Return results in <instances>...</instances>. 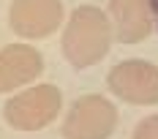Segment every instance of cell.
<instances>
[{
  "mask_svg": "<svg viewBox=\"0 0 158 139\" xmlns=\"http://www.w3.org/2000/svg\"><path fill=\"white\" fill-rule=\"evenodd\" d=\"M114 38L120 44H136L153 33V11L150 0H109Z\"/></svg>",
  "mask_w": 158,
  "mask_h": 139,
  "instance_id": "52a82bcc",
  "label": "cell"
},
{
  "mask_svg": "<svg viewBox=\"0 0 158 139\" xmlns=\"http://www.w3.org/2000/svg\"><path fill=\"white\" fill-rule=\"evenodd\" d=\"M134 139H158V115L144 117L142 123L134 128Z\"/></svg>",
  "mask_w": 158,
  "mask_h": 139,
  "instance_id": "ba28073f",
  "label": "cell"
},
{
  "mask_svg": "<svg viewBox=\"0 0 158 139\" xmlns=\"http://www.w3.org/2000/svg\"><path fill=\"white\" fill-rule=\"evenodd\" d=\"M63 107V95L55 85H35L25 93H16L6 101V123L16 131H38L47 128Z\"/></svg>",
  "mask_w": 158,
  "mask_h": 139,
  "instance_id": "7a4b0ae2",
  "label": "cell"
},
{
  "mask_svg": "<svg viewBox=\"0 0 158 139\" xmlns=\"http://www.w3.org/2000/svg\"><path fill=\"white\" fill-rule=\"evenodd\" d=\"M117 125V109L104 95L77 98L63 120L65 139H106Z\"/></svg>",
  "mask_w": 158,
  "mask_h": 139,
  "instance_id": "3957f363",
  "label": "cell"
},
{
  "mask_svg": "<svg viewBox=\"0 0 158 139\" xmlns=\"http://www.w3.org/2000/svg\"><path fill=\"white\" fill-rule=\"evenodd\" d=\"M150 11H153V25L158 27V0H150Z\"/></svg>",
  "mask_w": 158,
  "mask_h": 139,
  "instance_id": "9c48e42d",
  "label": "cell"
},
{
  "mask_svg": "<svg viewBox=\"0 0 158 139\" xmlns=\"http://www.w3.org/2000/svg\"><path fill=\"white\" fill-rule=\"evenodd\" d=\"M44 71V57L27 44H8L0 49V93H14Z\"/></svg>",
  "mask_w": 158,
  "mask_h": 139,
  "instance_id": "8992f818",
  "label": "cell"
},
{
  "mask_svg": "<svg viewBox=\"0 0 158 139\" xmlns=\"http://www.w3.org/2000/svg\"><path fill=\"white\" fill-rule=\"evenodd\" d=\"M112 46V22L95 6H79L63 30V55L74 68L104 60Z\"/></svg>",
  "mask_w": 158,
  "mask_h": 139,
  "instance_id": "6da1fadb",
  "label": "cell"
},
{
  "mask_svg": "<svg viewBox=\"0 0 158 139\" xmlns=\"http://www.w3.org/2000/svg\"><path fill=\"white\" fill-rule=\"evenodd\" d=\"M63 22L60 0H14L8 25L22 38H47Z\"/></svg>",
  "mask_w": 158,
  "mask_h": 139,
  "instance_id": "5b68a950",
  "label": "cell"
},
{
  "mask_svg": "<svg viewBox=\"0 0 158 139\" xmlns=\"http://www.w3.org/2000/svg\"><path fill=\"white\" fill-rule=\"evenodd\" d=\"M109 90L128 104L153 107L158 104V65L147 60H123L106 77Z\"/></svg>",
  "mask_w": 158,
  "mask_h": 139,
  "instance_id": "277c9868",
  "label": "cell"
}]
</instances>
